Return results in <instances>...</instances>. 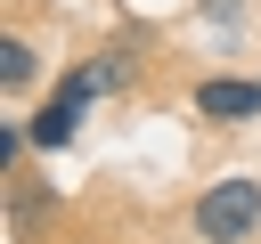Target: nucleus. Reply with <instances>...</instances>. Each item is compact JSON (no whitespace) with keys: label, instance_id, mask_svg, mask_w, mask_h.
Masks as SVG:
<instances>
[{"label":"nucleus","instance_id":"nucleus-3","mask_svg":"<svg viewBox=\"0 0 261 244\" xmlns=\"http://www.w3.org/2000/svg\"><path fill=\"white\" fill-rule=\"evenodd\" d=\"M33 73H41V57H33L24 41H0V89H8V98H24V89H33Z\"/></svg>","mask_w":261,"mask_h":244},{"label":"nucleus","instance_id":"nucleus-2","mask_svg":"<svg viewBox=\"0 0 261 244\" xmlns=\"http://www.w3.org/2000/svg\"><path fill=\"white\" fill-rule=\"evenodd\" d=\"M196 114L204 122H261V81L212 73V81H196Z\"/></svg>","mask_w":261,"mask_h":244},{"label":"nucleus","instance_id":"nucleus-1","mask_svg":"<svg viewBox=\"0 0 261 244\" xmlns=\"http://www.w3.org/2000/svg\"><path fill=\"white\" fill-rule=\"evenodd\" d=\"M261 228V179H212L196 195V236L204 244H245Z\"/></svg>","mask_w":261,"mask_h":244},{"label":"nucleus","instance_id":"nucleus-4","mask_svg":"<svg viewBox=\"0 0 261 244\" xmlns=\"http://www.w3.org/2000/svg\"><path fill=\"white\" fill-rule=\"evenodd\" d=\"M24 146H33V122H16V114H8V122H0V171H16V163H24Z\"/></svg>","mask_w":261,"mask_h":244},{"label":"nucleus","instance_id":"nucleus-5","mask_svg":"<svg viewBox=\"0 0 261 244\" xmlns=\"http://www.w3.org/2000/svg\"><path fill=\"white\" fill-rule=\"evenodd\" d=\"M41 203H49L41 187H16V195H8V228H33V220H41Z\"/></svg>","mask_w":261,"mask_h":244},{"label":"nucleus","instance_id":"nucleus-6","mask_svg":"<svg viewBox=\"0 0 261 244\" xmlns=\"http://www.w3.org/2000/svg\"><path fill=\"white\" fill-rule=\"evenodd\" d=\"M237 8H245V0H204V16H237Z\"/></svg>","mask_w":261,"mask_h":244}]
</instances>
